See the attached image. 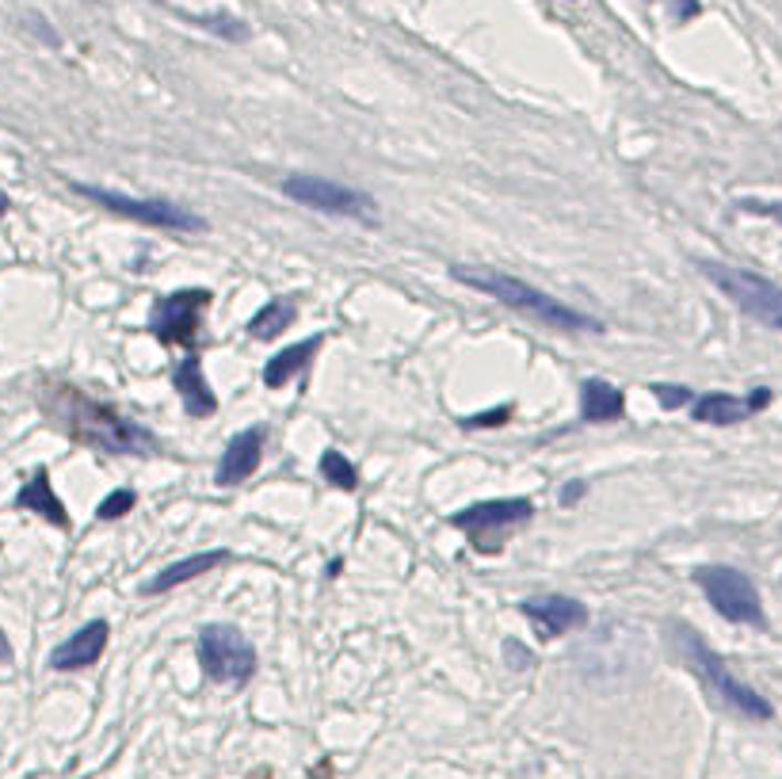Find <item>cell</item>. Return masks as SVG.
<instances>
[{
	"instance_id": "7",
	"label": "cell",
	"mask_w": 782,
	"mask_h": 779,
	"mask_svg": "<svg viewBox=\"0 0 782 779\" xmlns=\"http://www.w3.org/2000/svg\"><path fill=\"white\" fill-rule=\"evenodd\" d=\"M535 516V504L527 497H504V501H481V504H470V509L454 512L451 516V527L470 538L473 551L481 554H496L504 543V535L512 527L527 524Z\"/></svg>"
},
{
	"instance_id": "22",
	"label": "cell",
	"mask_w": 782,
	"mask_h": 779,
	"mask_svg": "<svg viewBox=\"0 0 782 779\" xmlns=\"http://www.w3.org/2000/svg\"><path fill=\"white\" fill-rule=\"evenodd\" d=\"M195 23H199V28H206V31H214V35L229 39V43H245V39H248V28L237 20V15H229V12L195 15Z\"/></svg>"
},
{
	"instance_id": "15",
	"label": "cell",
	"mask_w": 782,
	"mask_h": 779,
	"mask_svg": "<svg viewBox=\"0 0 782 779\" xmlns=\"http://www.w3.org/2000/svg\"><path fill=\"white\" fill-rule=\"evenodd\" d=\"M172 386H176L188 417H211V413L218 409V402H214V394H211V383H206V375H203L199 355H188V360L176 363V371H172Z\"/></svg>"
},
{
	"instance_id": "5",
	"label": "cell",
	"mask_w": 782,
	"mask_h": 779,
	"mask_svg": "<svg viewBox=\"0 0 782 779\" xmlns=\"http://www.w3.org/2000/svg\"><path fill=\"white\" fill-rule=\"evenodd\" d=\"M703 276L718 287L737 310H744L748 318H756L760 326L775 329L782 333V287L771 284V279L756 276V271H744V268H729V264H698Z\"/></svg>"
},
{
	"instance_id": "1",
	"label": "cell",
	"mask_w": 782,
	"mask_h": 779,
	"mask_svg": "<svg viewBox=\"0 0 782 779\" xmlns=\"http://www.w3.org/2000/svg\"><path fill=\"white\" fill-rule=\"evenodd\" d=\"M451 276L459 279V284L473 287V291H485L493 295L496 302L512 306V310L527 313V318L543 321L546 329H557V333H603V321L588 318V313L572 310V306L557 302L554 295L546 291H535L531 284H523V279L515 276H504V271H489V268H451Z\"/></svg>"
},
{
	"instance_id": "17",
	"label": "cell",
	"mask_w": 782,
	"mask_h": 779,
	"mask_svg": "<svg viewBox=\"0 0 782 779\" xmlns=\"http://www.w3.org/2000/svg\"><path fill=\"white\" fill-rule=\"evenodd\" d=\"M321 341H324V337H306V341L282 348L276 360H268V367H264V386H268V390H282V386L290 383V378L302 375V371L310 367L313 355H318Z\"/></svg>"
},
{
	"instance_id": "4",
	"label": "cell",
	"mask_w": 782,
	"mask_h": 779,
	"mask_svg": "<svg viewBox=\"0 0 782 779\" xmlns=\"http://www.w3.org/2000/svg\"><path fill=\"white\" fill-rule=\"evenodd\" d=\"M690 577H695V585L703 588V596L714 604V611H718L721 619L740 623V627H756V631L768 627L760 588L752 585L748 574H740L733 566H698Z\"/></svg>"
},
{
	"instance_id": "24",
	"label": "cell",
	"mask_w": 782,
	"mask_h": 779,
	"mask_svg": "<svg viewBox=\"0 0 782 779\" xmlns=\"http://www.w3.org/2000/svg\"><path fill=\"white\" fill-rule=\"evenodd\" d=\"M135 501H138V497L130 493V489H119V493H111L104 504H99V520H119V516H127V512L135 509Z\"/></svg>"
},
{
	"instance_id": "29",
	"label": "cell",
	"mask_w": 782,
	"mask_h": 779,
	"mask_svg": "<svg viewBox=\"0 0 782 779\" xmlns=\"http://www.w3.org/2000/svg\"><path fill=\"white\" fill-rule=\"evenodd\" d=\"M12 661V642H8V634L0 631V665H8Z\"/></svg>"
},
{
	"instance_id": "30",
	"label": "cell",
	"mask_w": 782,
	"mask_h": 779,
	"mask_svg": "<svg viewBox=\"0 0 782 779\" xmlns=\"http://www.w3.org/2000/svg\"><path fill=\"white\" fill-rule=\"evenodd\" d=\"M8 206H12V199H8L4 192H0V218H4V214H8Z\"/></svg>"
},
{
	"instance_id": "26",
	"label": "cell",
	"mask_w": 782,
	"mask_h": 779,
	"mask_svg": "<svg viewBox=\"0 0 782 779\" xmlns=\"http://www.w3.org/2000/svg\"><path fill=\"white\" fill-rule=\"evenodd\" d=\"M737 211H744V214H763V218L782 222V199H775V203H768V199H737Z\"/></svg>"
},
{
	"instance_id": "11",
	"label": "cell",
	"mask_w": 782,
	"mask_h": 779,
	"mask_svg": "<svg viewBox=\"0 0 782 779\" xmlns=\"http://www.w3.org/2000/svg\"><path fill=\"white\" fill-rule=\"evenodd\" d=\"M771 402H775L771 386H752L744 397L721 394V390H710V394H698L695 402L687 405V409H690V417H695L698 425L729 428V425H740V420L756 417V413H763Z\"/></svg>"
},
{
	"instance_id": "13",
	"label": "cell",
	"mask_w": 782,
	"mask_h": 779,
	"mask_svg": "<svg viewBox=\"0 0 782 779\" xmlns=\"http://www.w3.org/2000/svg\"><path fill=\"white\" fill-rule=\"evenodd\" d=\"M107 634H111V627H107L104 619L85 623L77 634H69L54 653H50V669H57V673H73V669L96 665L107 650Z\"/></svg>"
},
{
	"instance_id": "14",
	"label": "cell",
	"mask_w": 782,
	"mask_h": 779,
	"mask_svg": "<svg viewBox=\"0 0 782 779\" xmlns=\"http://www.w3.org/2000/svg\"><path fill=\"white\" fill-rule=\"evenodd\" d=\"M264 444H268V433H264L260 425L233 436L218 462V485H237L245 482V478H253L264 459Z\"/></svg>"
},
{
	"instance_id": "27",
	"label": "cell",
	"mask_w": 782,
	"mask_h": 779,
	"mask_svg": "<svg viewBox=\"0 0 782 779\" xmlns=\"http://www.w3.org/2000/svg\"><path fill=\"white\" fill-rule=\"evenodd\" d=\"M653 4H668L672 15H676L679 23H690L698 12H703V4H698V0H653Z\"/></svg>"
},
{
	"instance_id": "3",
	"label": "cell",
	"mask_w": 782,
	"mask_h": 779,
	"mask_svg": "<svg viewBox=\"0 0 782 779\" xmlns=\"http://www.w3.org/2000/svg\"><path fill=\"white\" fill-rule=\"evenodd\" d=\"M676 642L684 650V661L698 673V681L710 687V695H718L729 711H737L740 718H752V723H771L775 718V707L771 700H763L752 684H744L740 676H733V669L721 661V653H714L710 645L703 642V634L690 631V627H676Z\"/></svg>"
},
{
	"instance_id": "18",
	"label": "cell",
	"mask_w": 782,
	"mask_h": 779,
	"mask_svg": "<svg viewBox=\"0 0 782 779\" xmlns=\"http://www.w3.org/2000/svg\"><path fill=\"white\" fill-rule=\"evenodd\" d=\"M222 562H229V551L191 554V558H184V562H172V566H164L161 574H157L153 581L146 585V593H149V596H161V593H169V588H176V585L195 581L199 574H211V569L222 566Z\"/></svg>"
},
{
	"instance_id": "2",
	"label": "cell",
	"mask_w": 782,
	"mask_h": 779,
	"mask_svg": "<svg viewBox=\"0 0 782 779\" xmlns=\"http://www.w3.org/2000/svg\"><path fill=\"white\" fill-rule=\"evenodd\" d=\"M57 413H62L65 428H69L81 444H93L107 455H149L157 447V439L149 436L146 428L130 425L111 405H99L69 386H62V405H57Z\"/></svg>"
},
{
	"instance_id": "19",
	"label": "cell",
	"mask_w": 782,
	"mask_h": 779,
	"mask_svg": "<svg viewBox=\"0 0 782 779\" xmlns=\"http://www.w3.org/2000/svg\"><path fill=\"white\" fill-rule=\"evenodd\" d=\"M622 409H626V397L622 390H614L611 383H599V378H588L585 390H580V417L588 425H603V420H619Z\"/></svg>"
},
{
	"instance_id": "10",
	"label": "cell",
	"mask_w": 782,
	"mask_h": 779,
	"mask_svg": "<svg viewBox=\"0 0 782 779\" xmlns=\"http://www.w3.org/2000/svg\"><path fill=\"white\" fill-rule=\"evenodd\" d=\"M211 291H176L164 295L161 302L153 306V337L161 344H184L191 348L199 341V329H203V313L211 310Z\"/></svg>"
},
{
	"instance_id": "21",
	"label": "cell",
	"mask_w": 782,
	"mask_h": 779,
	"mask_svg": "<svg viewBox=\"0 0 782 779\" xmlns=\"http://www.w3.org/2000/svg\"><path fill=\"white\" fill-rule=\"evenodd\" d=\"M321 474L329 478V482L336 485V489H347V493H352V489H360V470L347 462L344 451H332V447H329V451L321 455Z\"/></svg>"
},
{
	"instance_id": "9",
	"label": "cell",
	"mask_w": 782,
	"mask_h": 779,
	"mask_svg": "<svg viewBox=\"0 0 782 779\" xmlns=\"http://www.w3.org/2000/svg\"><path fill=\"white\" fill-rule=\"evenodd\" d=\"M282 195L294 203L310 206L321 214H340V218H360V222H378V203L367 192H355L347 184L324 177H287L282 180Z\"/></svg>"
},
{
	"instance_id": "16",
	"label": "cell",
	"mask_w": 782,
	"mask_h": 779,
	"mask_svg": "<svg viewBox=\"0 0 782 779\" xmlns=\"http://www.w3.org/2000/svg\"><path fill=\"white\" fill-rule=\"evenodd\" d=\"M15 509L23 512H39L43 520L57 527H69V512H65V504L57 501L54 485H50V474L46 467H39L35 474H31V482H23V489L15 493Z\"/></svg>"
},
{
	"instance_id": "8",
	"label": "cell",
	"mask_w": 782,
	"mask_h": 779,
	"mask_svg": "<svg viewBox=\"0 0 782 779\" xmlns=\"http://www.w3.org/2000/svg\"><path fill=\"white\" fill-rule=\"evenodd\" d=\"M199 665L214 684H245L256 673V645L237 627L211 623L199 631Z\"/></svg>"
},
{
	"instance_id": "25",
	"label": "cell",
	"mask_w": 782,
	"mask_h": 779,
	"mask_svg": "<svg viewBox=\"0 0 782 779\" xmlns=\"http://www.w3.org/2000/svg\"><path fill=\"white\" fill-rule=\"evenodd\" d=\"M504 420H512V405H496V409L478 413V417H465L462 428H501Z\"/></svg>"
},
{
	"instance_id": "6",
	"label": "cell",
	"mask_w": 782,
	"mask_h": 779,
	"mask_svg": "<svg viewBox=\"0 0 782 779\" xmlns=\"http://www.w3.org/2000/svg\"><path fill=\"white\" fill-rule=\"evenodd\" d=\"M73 192H81L85 199H93L104 211L122 214L130 222H141V226L153 230H172V234H203L206 218H199L195 211L188 206H176L169 199H130L122 192H107V188H93V184H73Z\"/></svg>"
},
{
	"instance_id": "28",
	"label": "cell",
	"mask_w": 782,
	"mask_h": 779,
	"mask_svg": "<svg viewBox=\"0 0 782 779\" xmlns=\"http://www.w3.org/2000/svg\"><path fill=\"white\" fill-rule=\"evenodd\" d=\"M585 497V485H565L561 489V504H572V501H580Z\"/></svg>"
},
{
	"instance_id": "23",
	"label": "cell",
	"mask_w": 782,
	"mask_h": 779,
	"mask_svg": "<svg viewBox=\"0 0 782 779\" xmlns=\"http://www.w3.org/2000/svg\"><path fill=\"white\" fill-rule=\"evenodd\" d=\"M653 397L664 405V409H684V405L695 402V390L672 386V383H656V386H653Z\"/></svg>"
},
{
	"instance_id": "20",
	"label": "cell",
	"mask_w": 782,
	"mask_h": 779,
	"mask_svg": "<svg viewBox=\"0 0 782 779\" xmlns=\"http://www.w3.org/2000/svg\"><path fill=\"white\" fill-rule=\"evenodd\" d=\"M298 318V298L294 295H279V298H268V306L256 310V318L248 321V333L256 341H276L279 333H287Z\"/></svg>"
},
{
	"instance_id": "12",
	"label": "cell",
	"mask_w": 782,
	"mask_h": 779,
	"mask_svg": "<svg viewBox=\"0 0 782 779\" xmlns=\"http://www.w3.org/2000/svg\"><path fill=\"white\" fill-rule=\"evenodd\" d=\"M523 616L535 623V631L543 638H561L588 623V608L580 600H572V596H535V600H523Z\"/></svg>"
}]
</instances>
